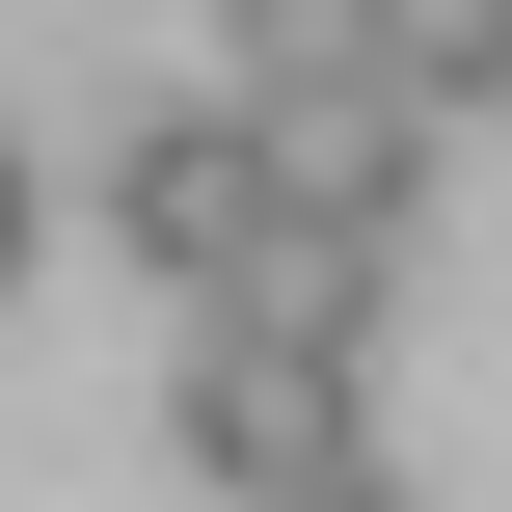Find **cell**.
<instances>
[{"mask_svg": "<svg viewBox=\"0 0 512 512\" xmlns=\"http://www.w3.org/2000/svg\"><path fill=\"white\" fill-rule=\"evenodd\" d=\"M378 432V351H324V324H189V459L216 486H324Z\"/></svg>", "mask_w": 512, "mask_h": 512, "instance_id": "cell-1", "label": "cell"}, {"mask_svg": "<svg viewBox=\"0 0 512 512\" xmlns=\"http://www.w3.org/2000/svg\"><path fill=\"white\" fill-rule=\"evenodd\" d=\"M243 162H270L297 216H378V243H405V189H432V108H405L378 54H324V81H243Z\"/></svg>", "mask_w": 512, "mask_h": 512, "instance_id": "cell-2", "label": "cell"}, {"mask_svg": "<svg viewBox=\"0 0 512 512\" xmlns=\"http://www.w3.org/2000/svg\"><path fill=\"white\" fill-rule=\"evenodd\" d=\"M243 216H270V162H243V108H135V162H108V243H135L162 297H189V270H216Z\"/></svg>", "mask_w": 512, "mask_h": 512, "instance_id": "cell-3", "label": "cell"}, {"mask_svg": "<svg viewBox=\"0 0 512 512\" xmlns=\"http://www.w3.org/2000/svg\"><path fill=\"white\" fill-rule=\"evenodd\" d=\"M189 324H324V351H378V216H297V189H270V216L189 270Z\"/></svg>", "mask_w": 512, "mask_h": 512, "instance_id": "cell-4", "label": "cell"}, {"mask_svg": "<svg viewBox=\"0 0 512 512\" xmlns=\"http://www.w3.org/2000/svg\"><path fill=\"white\" fill-rule=\"evenodd\" d=\"M378 81H405V108H486L512 81V0H378Z\"/></svg>", "mask_w": 512, "mask_h": 512, "instance_id": "cell-5", "label": "cell"}, {"mask_svg": "<svg viewBox=\"0 0 512 512\" xmlns=\"http://www.w3.org/2000/svg\"><path fill=\"white\" fill-rule=\"evenodd\" d=\"M0 297H27V162H0Z\"/></svg>", "mask_w": 512, "mask_h": 512, "instance_id": "cell-6", "label": "cell"}]
</instances>
